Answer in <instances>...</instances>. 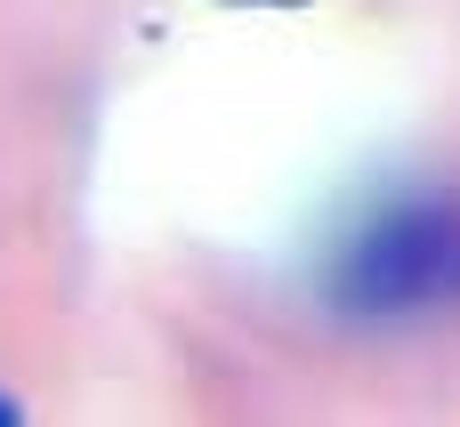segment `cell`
<instances>
[{
    "mask_svg": "<svg viewBox=\"0 0 460 427\" xmlns=\"http://www.w3.org/2000/svg\"><path fill=\"white\" fill-rule=\"evenodd\" d=\"M8 420H16V404H0V427H8Z\"/></svg>",
    "mask_w": 460,
    "mask_h": 427,
    "instance_id": "obj_3",
    "label": "cell"
},
{
    "mask_svg": "<svg viewBox=\"0 0 460 427\" xmlns=\"http://www.w3.org/2000/svg\"><path fill=\"white\" fill-rule=\"evenodd\" d=\"M226 8H307V0H226Z\"/></svg>",
    "mask_w": 460,
    "mask_h": 427,
    "instance_id": "obj_2",
    "label": "cell"
},
{
    "mask_svg": "<svg viewBox=\"0 0 460 427\" xmlns=\"http://www.w3.org/2000/svg\"><path fill=\"white\" fill-rule=\"evenodd\" d=\"M460 283V218L453 210H388L340 274V299L364 315H396V307H429Z\"/></svg>",
    "mask_w": 460,
    "mask_h": 427,
    "instance_id": "obj_1",
    "label": "cell"
}]
</instances>
